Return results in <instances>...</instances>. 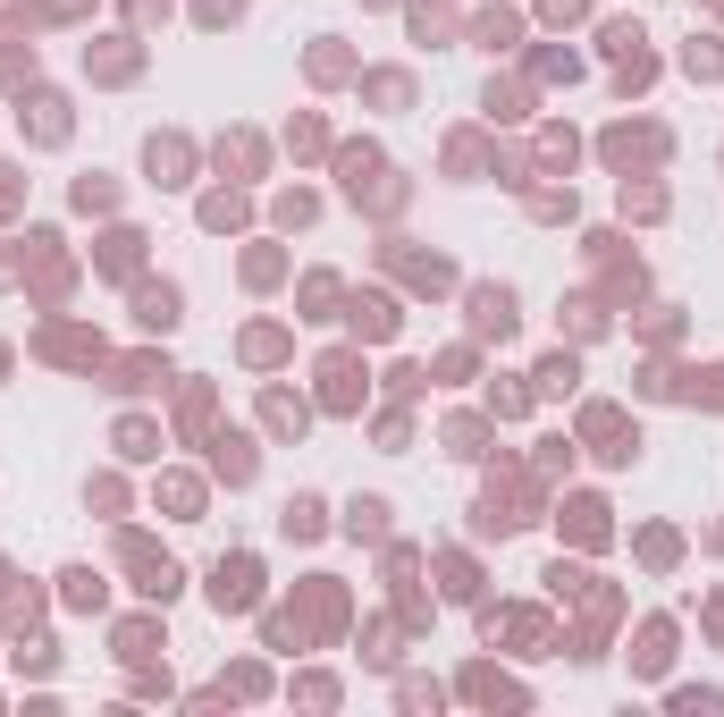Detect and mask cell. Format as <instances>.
Returning <instances> with one entry per match:
<instances>
[{"mask_svg": "<svg viewBox=\"0 0 724 717\" xmlns=\"http://www.w3.org/2000/svg\"><path fill=\"white\" fill-rule=\"evenodd\" d=\"M473 591H480V574L464 566V557H446V599H473Z\"/></svg>", "mask_w": 724, "mask_h": 717, "instance_id": "cell-22", "label": "cell"}, {"mask_svg": "<svg viewBox=\"0 0 724 717\" xmlns=\"http://www.w3.org/2000/svg\"><path fill=\"white\" fill-rule=\"evenodd\" d=\"M439 701H446L439 676H396V709H439Z\"/></svg>", "mask_w": 724, "mask_h": 717, "instance_id": "cell-12", "label": "cell"}, {"mask_svg": "<svg viewBox=\"0 0 724 717\" xmlns=\"http://www.w3.org/2000/svg\"><path fill=\"white\" fill-rule=\"evenodd\" d=\"M354 329H371V338H388V329H396V313H388L379 295H363V304H354Z\"/></svg>", "mask_w": 724, "mask_h": 717, "instance_id": "cell-19", "label": "cell"}, {"mask_svg": "<svg viewBox=\"0 0 724 717\" xmlns=\"http://www.w3.org/2000/svg\"><path fill=\"white\" fill-rule=\"evenodd\" d=\"M665 667H674V624L649 617L640 624V651H631V676H665Z\"/></svg>", "mask_w": 724, "mask_h": 717, "instance_id": "cell-4", "label": "cell"}, {"mask_svg": "<svg viewBox=\"0 0 724 717\" xmlns=\"http://www.w3.org/2000/svg\"><path fill=\"white\" fill-rule=\"evenodd\" d=\"M220 692H228V701H261V692H270V676H261L253 658H236V667L220 676Z\"/></svg>", "mask_w": 724, "mask_h": 717, "instance_id": "cell-14", "label": "cell"}, {"mask_svg": "<svg viewBox=\"0 0 724 717\" xmlns=\"http://www.w3.org/2000/svg\"><path fill=\"white\" fill-rule=\"evenodd\" d=\"M160 651H169V642H160V624H152V617H126V624H119V651H110V658H119V667H152Z\"/></svg>", "mask_w": 724, "mask_h": 717, "instance_id": "cell-3", "label": "cell"}, {"mask_svg": "<svg viewBox=\"0 0 724 717\" xmlns=\"http://www.w3.org/2000/svg\"><path fill=\"white\" fill-rule=\"evenodd\" d=\"M160 498H169V515H177V523L203 515V489H194V482H160Z\"/></svg>", "mask_w": 724, "mask_h": 717, "instance_id": "cell-18", "label": "cell"}, {"mask_svg": "<svg viewBox=\"0 0 724 717\" xmlns=\"http://www.w3.org/2000/svg\"><path fill=\"white\" fill-rule=\"evenodd\" d=\"M220 473H228V482H253V448H245V439H220Z\"/></svg>", "mask_w": 724, "mask_h": 717, "instance_id": "cell-20", "label": "cell"}, {"mask_svg": "<svg viewBox=\"0 0 724 717\" xmlns=\"http://www.w3.org/2000/svg\"><path fill=\"white\" fill-rule=\"evenodd\" d=\"M279 532H286V540H320V498H286Z\"/></svg>", "mask_w": 724, "mask_h": 717, "instance_id": "cell-11", "label": "cell"}, {"mask_svg": "<svg viewBox=\"0 0 724 717\" xmlns=\"http://www.w3.org/2000/svg\"><path fill=\"white\" fill-rule=\"evenodd\" d=\"M135 313H144V329H177V288H144Z\"/></svg>", "mask_w": 724, "mask_h": 717, "instance_id": "cell-13", "label": "cell"}, {"mask_svg": "<svg viewBox=\"0 0 724 717\" xmlns=\"http://www.w3.org/2000/svg\"><path fill=\"white\" fill-rule=\"evenodd\" d=\"M9 667H17V676H51V667H60V651H51V642H17V651H9Z\"/></svg>", "mask_w": 724, "mask_h": 717, "instance_id": "cell-17", "label": "cell"}, {"mask_svg": "<svg viewBox=\"0 0 724 717\" xmlns=\"http://www.w3.org/2000/svg\"><path fill=\"white\" fill-rule=\"evenodd\" d=\"M464 701H480V709H531V692L514 676H498V667H464Z\"/></svg>", "mask_w": 724, "mask_h": 717, "instance_id": "cell-2", "label": "cell"}, {"mask_svg": "<svg viewBox=\"0 0 724 717\" xmlns=\"http://www.w3.org/2000/svg\"><path fill=\"white\" fill-rule=\"evenodd\" d=\"M446 448L455 457H480V423H446Z\"/></svg>", "mask_w": 724, "mask_h": 717, "instance_id": "cell-25", "label": "cell"}, {"mask_svg": "<svg viewBox=\"0 0 724 717\" xmlns=\"http://www.w3.org/2000/svg\"><path fill=\"white\" fill-rule=\"evenodd\" d=\"M473 321L505 338V329H514V295H505V288H480V295H473Z\"/></svg>", "mask_w": 724, "mask_h": 717, "instance_id": "cell-9", "label": "cell"}, {"mask_svg": "<svg viewBox=\"0 0 724 717\" xmlns=\"http://www.w3.org/2000/svg\"><path fill=\"white\" fill-rule=\"evenodd\" d=\"M270 430H304V405L295 397H270Z\"/></svg>", "mask_w": 724, "mask_h": 717, "instance_id": "cell-24", "label": "cell"}, {"mask_svg": "<svg viewBox=\"0 0 724 717\" xmlns=\"http://www.w3.org/2000/svg\"><path fill=\"white\" fill-rule=\"evenodd\" d=\"M539 389H548V397L573 389V363H565V355H548V363H539Z\"/></svg>", "mask_w": 724, "mask_h": 717, "instance_id": "cell-23", "label": "cell"}, {"mask_svg": "<svg viewBox=\"0 0 724 717\" xmlns=\"http://www.w3.org/2000/svg\"><path fill=\"white\" fill-rule=\"evenodd\" d=\"M286 701H304V709H338V701H346V684H338V676H295V684H286Z\"/></svg>", "mask_w": 724, "mask_h": 717, "instance_id": "cell-6", "label": "cell"}, {"mask_svg": "<svg viewBox=\"0 0 724 717\" xmlns=\"http://www.w3.org/2000/svg\"><path fill=\"white\" fill-rule=\"evenodd\" d=\"M144 161H152L160 186H177V169H186V144H177V135H152V144H144Z\"/></svg>", "mask_w": 724, "mask_h": 717, "instance_id": "cell-10", "label": "cell"}, {"mask_svg": "<svg viewBox=\"0 0 724 717\" xmlns=\"http://www.w3.org/2000/svg\"><path fill=\"white\" fill-rule=\"evenodd\" d=\"M674 709H683V717H699V709H724V692H716V684H683V692H674Z\"/></svg>", "mask_w": 724, "mask_h": 717, "instance_id": "cell-21", "label": "cell"}, {"mask_svg": "<svg viewBox=\"0 0 724 717\" xmlns=\"http://www.w3.org/2000/svg\"><path fill=\"white\" fill-rule=\"evenodd\" d=\"M0 591H9V566H0Z\"/></svg>", "mask_w": 724, "mask_h": 717, "instance_id": "cell-26", "label": "cell"}, {"mask_svg": "<svg viewBox=\"0 0 724 717\" xmlns=\"http://www.w3.org/2000/svg\"><path fill=\"white\" fill-rule=\"evenodd\" d=\"M346 532H354V540H388V498H354Z\"/></svg>", "mask_w": 724, "mask_h": 717, "instance_id": "cell-8", "label": "cell"}, {"mask_svg": "<svg viewBox=\"0 0 724 717\" xmlns=\"http://www.w3.org/2000/svg\"><path fill=\"white\" fill-rule=\"evenodd\" d=\"M211 608H220V617L261 608V566H253V557H220V566H211Z\"/></svg>", "mask_w": 724, "mask_h": 717, "instance_id": "cell-1", "label": "cell"}, {"mask_svg": "<svg viewBox=\"0 0 724 717\" xmlns=\"http://www.w3.org/2000/svg\"><path fill=\"white\" fill-rule=\"evenodd\" d=\"M590 439H599V457H606V464H631V457H640V430H624L615 414H606V405L590 414Z\"/></svg>", "mask_w": 724, "mask_h": 717, "instance_id": "cell-5", "label": "cell"}, {"mask_svg": "<svg viewBox=\"0 0 724 717\" xmlns=\"http://www.w3.org/2000/svg\"><path fill=\"white\" fill-rule=\"evenodd\" d=\"M60 599H68V608H101L110 591H101V574H94V566H68V574H60Z\"/></svg>", "mask_w": 724, "mask_h": 717, "instance_id": "cell-7", "label": "cell"}, {"mask_svg": "<svg viewBox=\"0 0 724 717\" xmlns=\"http://www.w3.org/2000/svg\"><path fill=\"white\" fill-rule=\"evenodd\" d=\"M261 633H270V651H304V617H295V608H270Z\"/></svg>", "mask_w": 724, "mask_h": 717, "instance_id": "cell-16", "label": "cell"}, {"mask_svg": "<svg viewBox=\"0 0 724 717\" xmlns=\"http://www.w3.org/2000/svg\"><path fill=\"white\" fill-rule=\"evenodd\" d=\"M565 515H573V540H590V549L606 540V507H599V498H573Z\"/></svg>", "mask_w": 724, "mask_h": 717, "instance_id": "cell-15", "label": "cell"}]
</instances>
